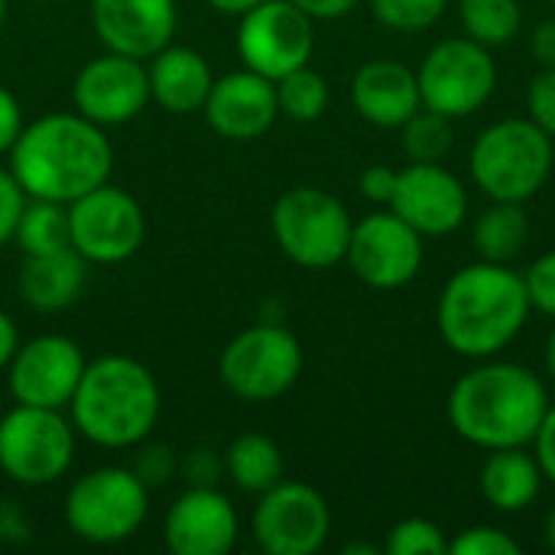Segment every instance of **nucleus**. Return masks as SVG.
<instances>
[{
  "label": "nucleus",
  "instance_id": "nucleus-28",
  "mask_svg": "<svg viewBox=\"0 0 555 555\" xmlns=\"http://www.w3.org/2000/svg\"><path fill=\"white\" fill-rule=\"evenodd\" d=\"M13 241L20 244L23 257L29 254H52L62 247H72V228H68V205L62 202H46V198H29Z\"/></svg>",
  "mask_w": 555,
  "mask_h": 555
},
{
  "label": "nucleus",
  "instance_id": "nucleus-36",
  "mask_svg": "<svg viewBox=\"0 0 555 555\" xmlns=\"http://www.w3.org/2000/svg\"><path fill=\"white\" fill-rule=\"evenodd\" d=\"M527 117L555 140V68H540L527 88Z\"/></svg>",
  "mask_w": 555,
  "mask_h": 555
},
{
  "label": "nucleus",
  "instance_id": "nucleus-26",
  "mask_svg": "<svg viewBox=\"0 0 555 555\" xmlns=\"http://www.w3.org/2000/svg\"><path fill=\"white\" fill-rule=\"evenodd\" d=\"M224 475L244 494H263L283 481V452L263 433H244L224 449Z\"/></svg>",
  "mask_w": 555,
  "mask_h": 555
},
{
  "label": "nucleus",
  "instance_id": "nucleus-1",
  "mask_svg": "<svg viewBox=\"0 0 555 555\" xmlns=\"http://www.w3.org/2000/svg\"><path fill=\"white\" fill-rule=\"evenodd\" d=\"M550 410V393L540 374L514 361L485 358L462 374L446 400V416L455 436L485 452L530 449Z\"/></svg>",
  "mask_w": 555,
  "mask_h": 555
},
{
  "label": "nucleus",
  "instance_id": "nucleus-30",
  "mask_svg": "<svg viewBox=\"0 0 555 555\" xmlns=\"http://www.w3.org/2000/svg\"><path fill=\"white\" fill-rule=\"evenodd\" d=\"M400 130H403V150L410 163H442L455 140L452 120L429 107H420Z\"/></svg>",
  "mask_w": 555,
  "mask_h": 555
},
{
  "label": "nucleus",
  "instance_id": "nucleus-6",
  "mask_svg": "<svg viewBox=\"0 0 555 555\" xmlns=\"http://www.w3.org/2000/svg\"><path fill=\"white\" fill-rule=\"evenodd\" d=\"M65 527L91 546H117L130 540L150 517V488L124 465H104L65 494Z\"/></svg>",
  "mask_w": 555,
  "mask_h": 555
},
{
  "label": "nucleus",
  "instance_id": "nucleus-39",
  "mask_svg": "<svg viewBox=\"0 0 555 555\" xmlns=\"http://www.w3.org/2000/svg\"><path fill=\"white\" fill-rule=\"evenodd\" d=\"M397 172H400V169H390V166H367V169L361 172V182H358L361 195H364L371 205L387 208L390 198H393V189H397Z\"/></svg>",
  "mask_w": 555,
  "mask_h": 555
},
{
  "label": "nucleus",
  "instance_id": "nucleus-35",
  "mask_svg": "<svg viewBox=\"0 0 555 555\" xmlns=\"http://www.w3.org/2000/svg\"><path fill=\"white\" fill-rule=\"evenodd\" d=\"M524 286H527V296H530L533 312H543V315L555 319V250L540 254L527 267Z\"/></svg>",
  "mask_w": 555,
  "mask_h": 555
},
{
  "label": "nucleus",
  "instance_id": "nucleus-14",
  "mask_svg": "<svg viewBox=\"0 0 555 555\" xmlns=\"http://www.w3.org/2000/svg\"><path fill=\"white\" fill-rule=\"evenodd\" d=\"M250 530L267 555H315L332 533L328 501L302 481H280L260 494Z\"/></svg>",
  "mask_w": 555,
  "mask_h": 555
},
{
  "label": "nucleus",
  "instance_id": "nucleus-46",
  "mask_svg": "<svg viewBox=\"0 0 555 555\" xmlns=\"http://www.w3.org/2000/svg\"><path fill=\"white\" fill-rule=\"evenodd\" d=\"M543 361H546V374L555 380V325L553 332H550V338H546V351H543Z\"/></svg>",
  "mask_w": 555,
  "mask_h": 555
},
{
  "label": "nucleus",
  "instance_id": "nucleus-11",
  "mask_svg": "<svg viewBox=\"0 0 555 555\" xmlns=\"http://www.w3.org/2000/svg\"><path fill=\"white\" fill-rule=\"evenodd\" d=\"M237 55L244 68L280 81L309 65L315 49V20L293 0H263L237 16Z\"/></svg>",
  "mask_w": 555,
  "mask_h": 555
},
{
  "label": "nucleus",
  "instance_id": "nucleus-15",
  "mask_svg": "<svg viewBox=\"0 0 555 555\" xmlns=\"http://www.w3.org/2000/svg\"><path fill=\"white\" fill-rule=\"evenodd\" d=\"M88 361L65 335H36L20 341L7 364V387L13 403L65 410L78 390Z\"/></svg>",
  "mask_w": 555,
  "mask_h": 555
},
{
  "label": "nucleus",
  "instance_id": "nucleus-47",
  "mask_svg": "<svg viewBox=\"0 0 555 555\" xmlns=\"http://www.w3.org/2000/svg\"><path fill=\"white\" fill-rule=\"evenodd\" d=\"M546 543H550V550L555 553V507L550 511V517H546Z\"/></svg>",
  "mask_w": 555,
  "mask_h": 555
},
{
  "label": "nucleus",
  "instance_id": "nucleus-50",
  "mask_svg": "<svg viewBox=\"0 0 555 555\" xmlns=\"http://www.w3.org/2000/svg\"><path fill=\"white\" fill-rule=\"evenodd\" d=\"M42 3H62V0H42Z\"/></svg>",
  "mask_w": 555,
  "mask_h": 555
},
{
  "label": "nucleus",
  "instance_id": "nucleus-32",
  "mask_svg": "<svg viewBox=\"0 0 555 555\" xmlns=\"http://www.w3.org/2000/svg\"><path fill=\"white\" fill-rule=\"evenodd\" d=\"M387 555H446L449 553V537L442 533L439 524L426 520V517H406L400 524L390 527L387 543H384Z\"/></svg>",
  "mask_w": 555,
  "mask_h": 555
},
{
  "label": "nucleus",
  "instance_id": "nucleus-5",
  "mask_svg": "<svg viewBox=\"0 0 555 555\" xmlns=\"http://www.w3.org/2000/svg\"><path fill=\"white\" fill-rule=\"evenodd\" d=\"M555 140L530 117L494 120L468 153L475 185L491 202H530L553 176Z\"/></svg>",
  "mask_w": 555,
  "mask_h": 555
},
{
  "label": "nucleus",
  "instance_id": "nucleus-24",
  "mask_svg": "<svg viewBox=\"0 0 555 555\" xmlns=\"http://www.w3.org/2000/svg\"><path fill=\"white\" fill-rule=\"evenodd\" d=\"M543 468L527 449H498L485 459L478 488L501 514H524L543 491Z\"/></svg>",
  "mask_w": 555,
  "mask_h": 555
},
{
  "label": "nucleus",
  "instance_id": "nucleus-31",
  "mask_svg": "<svg viewBox=\"0 0 555 555\" xmlns=\"http://www.w3.org/2000/svg\"><path fill=\"white\" fill-rule=\"evenodd\" d=\"M367 7L371 16L393 33H426L446 16L449 0H367Z\"/></svg>",
  "mask_w": 555,
  "mask_h": 555
},
{
  "label": "nucleus",
  "instance_id": "nucleus-4",
  "mask_svg": "<svg viewBox=\"0 0 555 555\" xmlns=\"http://www.w3.org/2000/svg\"><path fill=\"white\" fill-rule=\"evenodd\" d=\"M163 410L159 384L146 364L127 354L88 361L68 403L78 436L101 449H133L150 439Z\"/></svg>",
  "mask_w": 555,
  "mask_h": 555
},
{
  "label": "nucleus",
  "instance_id": "nucleus-34",
  "mask_svg": "<svg viewBox=\"0 0 555 555\" xmlns=\"http://www.w3.org/2000/svg\"><path fill=\"white\" fill-rule=\"evenodd\" d=\"M452 555H520V543L498 527H468L455 540H449Z\"/></svg>",
  "mask_w": 555,
  "mask_h": 555
},
{
  "label": "nucleus",
  "instance_id": "nucleus-22",
  "mask_svg": "<svg viewBox=\"0 0 555 555\" xmlns=\"http://www.w3.org/2000/svg\"><path fill=\"white\" fill-rule=\"evenodd\" d=\"M146 75H150V101H156L169 114L202 111L215 85L208 59L198 49L176 46V42H169L153 59H146Z\"/></svg>",
  "mask_w": 555,
  "mask_h": 555
},
{
  "label": "nucleus",
  "instance_id": "nucleus-9",
  "mask_svg": "<svg viewBox=\"0 0 555 555\" xmlns=\"http://www.w3.org/2000/svg\"><path fill=\"white\" fill-rule=\"evenodd\" d=\"M75 439L62 410L16 403L0 420V472L23 488H46L72 468Z\"/></svg>",
  "mask_w": 555,
  "mask_h": 555
},
{
  "label": "nucleus",
  "instance_id": "nucleus-19",
  "mask_svg": "<svg viewBox=\"0 0 555 555\" xmlns=\"http://www.w3.org/2000/svg\"><path fill=\"white\" fill-rule=\"evenodd\" d=\"M91 29L107 52L153 59L179 29L176 0H91Z\"/></svg>",
  "mask_w": 555,
  "mask_h": 555
},
{
  "label": "nucleus",
  "instance_id": "nucleus-23",
  "mask_svg": "<svg viewBox=\"0 0 555 555\" xmlns=\"http://www.w3.org/2000/svg\"><path fill=\"white\" fill-rule=\"evenodd\" d=\"M88 260L75 247H62L52 254H29L16 273L20 299L36 312H62L68 309L85 286Z\"/></svg>",
  "mask_w": 555,
  "mask_h": 555
},
{
  "label": "nucleus",
  "instance_id": "nucleus-13",
  "mask_svg": "<svg viewBox=\"0 0 555 555\" xmlns=\"http://www.w3.org/2000/svg\"><path fill=\"white\" fill-rule=\"evenodd\" d=\"M345 260L364 286L400 289L420 276L426 244L423 234L413 224H406L397 211L377 208L354 221Z\"/></svg>",
  "mask_w": 555,
  "mask_h": 555
},
{
  "label": "nucleus",
  "instance_id": "nucleus-27",
  "mask_svg": "<svg viewBox=\"0 0 555 555\" xmlns=\"http://www.w3.org/2000/svg\"><path fill=\"white\" fill-rule=\"evenodd\" d=\"M459 20L468 39L501 49L520 36L524 7L520 0H459Z\"/></svg>",
  "mask_w": 555,
  "mask_h": 555
},
{
  "label": "nucleus",
  "instance_id": "nucleus-25",
  "mask_svg": "<svg viewBox=\"0 0 555 555\" xmlns=\"http://www.w3.org/2000/svg\"><path fill=\"white\" fill-rule=\"evenodd\" d=\"M475 250L488 263H511L524 254L530 241V218L520 202H491L472 231Z\"/></svg>",
  "mask_w": 555,
  "mask_h": 555
},
{
  "label": "nucleus",
  "instance_id": "nucleus-17",
  "mask_svg": "<svg viewBox=\"0 0 555 555\" xmlns=\"http://www.w3.org/2000/svg\"><path fill=\"white\" fill-rule=\"evenodd\" d=\"M423 237H446L468 218L465 182L442 163H410L397 172V189L387 205Z\"/></svg>",
  "mask_w": 555,
  "mask_h": 555
},
{
  "label": "nucleus",
  "instance_id": "nucleus-41",
  "mask_svg": "<svg viewBox=\"0 0 555 555\" xmlns=\"http://www.w3.org/2000/svg\"><path fill=\"white\" fill-rule=\"evenodd\" d=\"M533 455H537V462H540V468H543V478L555 485V406L550 403V410H546V420H543V426H540V433H537V439H533Z\"/></svg>",
  "mask_w": 555,
  "mask_h": 555
},
{
  "label": "nucleus",
  "instance_id": "nucleus-37",
  "mask_svg": "<svg viewBox=\"0 0 555 555\" xmlns=\"http://www.w3.org/2000/svg\"><path fill=\"white\" fill-rule=\"evenodd\" d=\"M179 475L189 488H218L224 475V455L215 449H192L185 459H179Z\"/></svg>",
  "mask_w": 555,
  "mask_h": 555
},
{
  "label": "nucleus",
  "instance_id": "nucleus-49",
  "mask_svg": "<svg viewBox=\"0 0 555 555\" xmlns=\"http://www.w3.org/2000/svg\"><path fill=\"white\" fill-rule=\"evenodd\" d=\"M3 20H7V0H0V29H3Z\"/></svg>",
  "mask_w": 555,
  "mask_h": 555
},
{
  "label": "nucleus",
  "instance_id": "nucleus-40",
  "mask_svg": "<svg viewBox=\"0 0 555 555\" xmlns=\"http://www.w3.org/2000/svg\"><path fill=\"white\" fill-rule=\"evenodd\" d=\"M23 127H26V120H23V107H20L16 94L0 85V153L13 150Z\"/></svg>",
  "mask_w": 555,
  "mask_h": 555
},
{
  "label": "nucleus",
  "instance_id": "nucleus-45",
  "mask_svg": "<svg viewBox=\"0 0 555 555\" xmlns=\"http://www.w3.org/2000/svg\"><path fill=\"white\" fill-rule=\"evenodd\" d=\"M257 3H263V0H208V7L218 10V13H224V16H244Z\"/></svg>",
  "mask_w": 555,
  "mask_h": 555
},
{
  "label": "nucleus",
  "instance_id": "nucleus-12",
  "mask_svg": "<svg viewBox=\"0 0 555 555\" xmlns=\"http://www.w3.org/2000/svg\"><path fill=\"white\" fill-rule=\"evenodd\" d=\"M68 228H72V247L88 263H124L130 260L146 237V218L140 202L104 182L81 198L68 205Z\"/></svg>",
  "mask_w": 555,
  "mask_h": 555
},
{
  "label": "nucleus",
  "instance_id": "nucleus-29",
  "mask_svg": "<svg viewBox=\"0 0 555 555\" xmlns=\"http://www.w3.org/2000/svg\"><path fill=\"white\" fill-rule=\"evenodd\" d=\"M276 101H280V114H286L289 120L312 124L328 111L332 88L315 68L302 65L276 81Z\"/></svg>",
  "mask_w": 555,
  "mask_h": 555
},
{
  "label": "nucleus",
  "instance_id": "nucleus-42",
  "mask_svg": "<svg viewBox=\"0 0 555 555\" xmlns=\"http://www.w3.org/2000/svg\"><path fill=\"white\" fill-rule=\"evenodd\" d=\"M530 52L540 62V68H555V16L543 20L530 36Z\"/></svg>",
  "mask_w": 555,
  "mask_h": 555
},
{
  "label": "nucleus",
  "instance_id": "nucleus-10",
  "mask_svg": "<svg viewBox=\"0 0 555 555\" xmlns=\"http://www.w3.org/2000/svg\"><path fill=\"white\" fill-rule=\"evenodd\" d=\"M416 81L423 107L449 120H462L478 114L491 101L498 88V65L488 46L468 36H455L436 42L423 55Z\"/></svg>",
  "mask_w": 555,
  "mask_h": 555
},
{
  "label": "nucleus",
  "instance_id": "nucleus-2",
  "mask_svg": "<svg viewBox=\"0 0 555 555\" xmlns=\"http://www.w3.org/2000/svg\"><path fill=\"white\" fill-rule=\"evenodd\" d=\"M530 296L524 286V273L511 270V263H468L449 276L439 293L436 325L459 358L485 361L498 358L530 322Z\"/></svg>",
  "mask_w": 555,
  "mask_h": 555
},
{
  "label": "nucleus",
  "instance_id": "nucleus-20",
  "mask_svg": "<svg viewBox=\"0 0 555 555\" xmlns=\"http://www.w3.org/2000/svg\"><path fill=\"white\" fill-rule=\"evenodd\" d=\"M208 127L224 137V140H257L263 137L276 117H280V101H276V81L241 68L215 78L208 101L202 107Z\"/></svg>",
  "mask_w": 555,
  "mask_h": 555
},
{
  "label": "nucleus",
  "instance_id": "nucleus-3",
  "mask_svg": "<svg viewBox=\"0 0 555 555\" xmlns=\"http://www.w3.org/2000/svg\"><path fill=\"white\" fill-rule=\"evenodd\" d=\"M10 156V172L29 198L72 205L111 179L114 150L104 127L75 114H46L23 127Z\"/></svg>",
  "mask_w": 555,
  "mask_h": 555
},
{
  "label": "nucleus",
  "instance_id": "nucleus-48",
  "mask_svg": "<svg viewBox=\"0 0 555 555\" xmlns=\"http://www.w3.org/2000/svg\"><path fill=\"white\" fill-rule=\"evenodd\" d=\"M345 555H377V550L374 546H345Z\"/></svg>",
  "mask_w": 555,
  "mask_h": 555
},
{
  "label": "nucleus",
  "instance_id": "nucleus-38",
  "mask_svg": "<svg viewBox=\"0 0 555 555\" xmlns=\"http://www.w3.org/2000/svg\"><path fill=\"white\" fill-rule=\"evenodd\" d=\"M26 202H29V195L23 192L16 176L10 169H0V247L13 241Z\"/></svg>",
  "mask_w": 555,
  "mask_h": 555
},
{
  "label": "nucleus",
  "instance_id": "nucleus-33",
  "mask_svg": "<svg viewBox=\"0 0 555 555\" xmlns=\"http://www.w3.org/2000/svg\"><path fill=\"white\" fill-rule=\"evenodd\" d=\"M137 449V455H133V475L153 491V488H166L176 475H179V455L169 449V446H163V442H140V446H133Z\"/></svg>",
  "mask_w": 555,
  "mask_h": 555
},
{
  "label": "nucleus",
  "instance_id": "nucleus-44",
  "mask_svg": "<svg viewBox=\"0 0 555 555\" xmlns=\"http://www.w3.org/2000/svg\"><path fill=\"white\" fill-rule=\"evenodd\" d=\"M16 348H20V328H16V322L0 309V371H7V364H10V358H13Z\"/></svg>",
  "mask_w": 555,
  "mask_h": 555
},
{
  "label": "nucleus",
  "instance_id": "nucleus-51",
  "mask_svg": "<svg viewBox=\"0 0 555 555\" xmlns=\"http://www.w3.org/2000/svg\"><path fill=\"white\" fill-rule=\"evenodd\" d=\"M550 7H553V13H555V0H550Z\"/></svg>",
  "mask_w": 555,
  "mask_h": 555
},
{
  "label": "nucleus",
  "instance_id": "nucleus-18",
  "mask_svg": "<svg viewBox=\"0 0 555 555\" xmlns=\"http://www.w3.org/2000/svg\"><path fill=\"white\" fill-rule=\"evenodd\" d=\"M237 533V511L218 488H189L169 504L163 520V540L172 555H228Z\"/></svg>",
  "mask_w": 555,
  "mask_h": 555
},
{
  "label": "nucleus",
  "instance_id": "nucleus-16",
  "mask_svg": "<svg viewBox=\"0 0 555 555\" xmlns=\"http://www.w3.org/2000/svg\"><path fill=\"white\" fill-rule=\"evenodd\" d=\"M72 101L81 117L98 127H120L150 104V75L143 59L104 52L88 59L72 85Z\"/></svg>",
  "mask_w": 555,
  "mask_h": 555
},
{
  "label": "nucleus",
  "instance_id": "nucleus-8",
  "mask_svg": "<svg viewBox=\"0 0 555 555\" xmlns=\"http://www.w3.org/2000/svg\"><path fill=\"white\" fill-rule=\"evenodd\" d=\"M302 374V345L280 322H257L234 335L221 358V384L244 403H270L296 387Z\"/></svg>",
  "mask_w": 555,
  "mask_h": 555
},
{
  "label": "nucleus",
  "instance_id": "nucleus-43",
  "mask_svg": "<svg viewBox=\"0 0 555 555\" xmlns=\"http://www.w3.org/2000/svg\"><path fill=\"white\" fill-rule=\"evenodd\" d=\"M302 13H309L312 20H341L348 16L361 0H293Z\"/></svg>",
  "mask_w": 555,
  "mask_h": 555
},
{
  "label": "nucleus",
  "instance_id": "nucleus-21",
  "mask_svg": "<svg viewBox=\"0 0 555 555\" xmlns=\"http://www.w3.org/2000/svg\"><path fill=\"white\" fill-rule=\"evenodd\" d=\"M351 101L354 111L380 130H400L423 107L416 72L397 59L364 62L351 78Z\"/></svg>",
  "mask_w": 555,
  "mask_h": 555
},
{
  "label": "nucleus",
  "instance_id": "nucleus-7",
  "mask_svg": "<svg viewBox=\"0 0 555 555\" xmlns=\"http://www.w3.org/2000/svg\"><path fill=\"white\" fill-rule=\"evenodd\" d=\"M270 228L276 247L296 267L332 270L348 254L354 221L332 192L315 185H296L276 198Z\"/></svg>",
  "mask_w": 555,
  "mask_h": 555
}]
</instances>
